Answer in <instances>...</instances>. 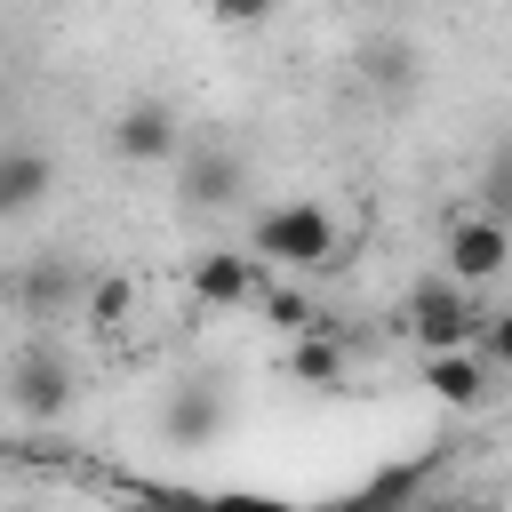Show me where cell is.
<instances>
[{
    "mask_svg": "<svg viewBox=\"0 0 512 512\" xmlns=\"http://www.w3.org/2000/svg\"><path fill=\"white\" fill-rule=\"evenodd\" d=\"M248 248H256L264 264H288V272H336V264H344V224H336L320 200H280V208L256 216Z\"/></svg>",
    "mask_w": 512,
    "mask_h": 512,
    "instance_id": "6da1fadb",
    "label": "cell"
},
{
    "mask_svg": "<svg viewBox=\"0 0 512 512\" xmlns=\"http://www.w3.org/2000/svg\"><path fill=\"white\" fill-rule=\"evenodd\" d=\"M72 392H80V368H72V352H64L56 336H32V344L8 360V408H16L24 424H56V416L72 408Z\"/></svg>",
    "mask_w": 512,
    "mask_h": 512,
    "instance_id": "7a4b0ae2",
    "label": "cell"
},
{
    "mask_svg": "<svg viewBox=\"0 0 512 512\" xmlns=\"http://www.w3.org/2000/svg\"><path fill=\"white\" fill-rule=\"evenodd\" d=\"M440 256H448V280L488 288V280L512 264V224H504V216H488V208H464V216H448Z\"/></svg>",
    "mask_w": 512,
    "mask_h": 512,
    "instance_id": "3957f363",
    "label": "cell"
},
{
    "mask_svg": "<svg viewBox=\"0 0 512 512\" xmlns=\"http://www.w3.org/2000/svg\"><path fill=\"white\" fill-rule=\"evenodd\" d=\"M408 336L424 344V352H464L472 336H480V312H472V288L464 280H424L416 296H408Z\"/></svg>",
    "mask_w": 512,
    "mask_h": 512,
    "instance_id": "277c9868",
    "label": "cell"
},
{
    "mask_svg": "<svg viewBox=\"0 0 512 512\" xmlns=\"http://www.w3.org/2000/svg\"><path fill=\"white\" fill-rule=\"evenodd\" d=\"M176 192H184V208H200V216H216V208H232V200L248 192V160H240V144H216V136H200V144H184V168H176Z\"/></svg>",
    "mask_w": 512,
    "mask_h": 512,
    "instance_id": "5b68a950",
    "label": "cell"
},
{
    "mask_svg": "<svg viewBox=\"0 0 512 512\" xmlns=\"http://www.w3.org/2000/svg\"><path fill=\"white\" fill-rule=\"evenodd\" d=\"M112 152H120L128 168L184 160V120H176V104H160V96H136V104H120V112H112Z\"/></svg>",
    "mask_w": 512,
    "mask_h": 512,
    "instance_id": "8992f818",
    "label": "cell"
},
{
    "mask_svg": "<svg viewBox=\"0 0 512 512\" xmlns=\"http://www.w3.org/2000/svg\"><path fill=\"white\" fill-rule=\"evenodd\" d=\"M224 416H232V400H224L216 376H176L168 400H160V432H168L176 448H208V440L224 432Z\"/></svg>",
    "mask_w": 512,
    "mask_h": 512,
    "instance_id": "52a82bcc",
    "label": "cell"
},
{
    "mask_svg": "<svg viewBox=\"0 0 512 512\" xmlns=\"http://www.w3.org/2000/svg\"><path fill=\"white\" fill-rule=\"evenodd\" d=\"M256 264H264L256 248H248V256H240V248H200L192 272H184V280H192V304H216V312L256 304V296H264V272H256Z\"/></svg>",
    "mask_w": 512,
    "mask_h": 512,
    "instance_id": "ba28073f",
    "label": "cell"
},
{
    "mask_svg": "<svg viewBox=\"0 0 512 512\" xmlns=\"http://www.w3.org/2000/svg\"><path fill=\"white\" fill-rule=\"evenodd\" d=\"M88 272L80 264H64V256H40L24 280H16V304L32 312V320H64V304H88Z\"/></svg>",
    "mask_w": 512,
    "mask_h": 512,
    "instance_id": "9c48e42d",
    "label": "cell"
},
{
    "mask_svg": "<svg viewBox=\"0 0 512 512\" xmlns=\"http://www.w3.org/2000/svg\"><path fill=\"white\" fill-rule=\"evenodd\" d=\"M56 192V160L40 144H8L0 152V216H32Z\"/></svg>",
    "mask_w": 512,
    "mask_h": 512,
    "instance_id": "30bf717a",
    "label": "cell"
},
{
    "mask_svg": "<svg viewBox=\"0 0 512 512\" xmlns=\"http://www.w3.org/2000/svg\"><path fill=\"white\" fill-rule=\"evenodd\" d=\"M344 368H352V360H344V336H336L328 320L288 344V376H296V384H344Z\"/></svg>",
    "mask_w": 512,
    "mask_h": 512,
    "instance_id": "8fae6325",
    "label": "cell"
},
{
    "mask_svg": "<svg viewBox=\"0 0 512 512\" xmlns=\"http://www.w3.org/2000/svg\"><path fill=\"white\" fill-rule=\"evenodd\" d=\"M424 384H432V400H448V408H472V400L488 392V368H480V360H472V344H464V352H432Z\"/></svg>",
    "mask_w": 512,
    "mask_h": 512,
    "instance_id": "7c38bea8",
    "label": "cell"
},
{
    "mask_svg": "<svg viewBox=\"0 0 512 512\" xmlns=\"http://www.w3.org/2000/svg\"><path fill=\"white\" fill-rule=\"evenodd\" d=\"M80 320H88V328H104V336H120V328L136 320V280H128V272H96V288H88Z\"/></svg>",
    "mask_w": 512,
    "mask_h": 512,
    "instance_id": "4fadbf2b",
    "label": "cell"
},
{
    "mask_svg": "<svg viewBox=\"0 0 512 512\" xmlns=\"http://www.w3.org/2000/svg\"><path fill=\"white\" fill-rule=\"evenodd\" d=\"M472 208H488V216L512 224V136L488 152V168H480V200H472Z\"/></svg>",
    "mask_w": 512,
    "mask_h": 512,
    "instance_id": "5bb4252c",
    "label": "cell"
},
{
    "mask_svg": "<svg viewBox=\"0 0 512 512\" xmlns=\"http://www.w3.org/2000/svg\"><path fill=\"white\" fill-rule=\"evenodd\" d=\"M360 72H368L376 88H408V80H416V56H408L400 40H376V48H360Z\"/></svg>",
    "mask_w": 512,
    "mask_h": 512,
    "instance_id": "9a60e30c",
    "label": "cell"
},
{
    "mask_svg": "<svg viewBox=\"0 0 512 512\" xmlns=\"http://www.w3.org/2000/svg\"><path fill=\"white\" fill-rule=\"evenodd\" d=\"M256 304H264V320H272V328H288V336H304V328H320V320H328V312H312V296H296V288H264Z\"/></svg>",
    "mask_w": 512,
    "mask_h": 512,
    "instance_id": "2e32d148",
    "label": "cell"
},
{
    "mask_svg": "<svg viewBox=\"0 0 512 512\" xmlns=\"http://www.w3.org/2000/svg\"><path fill=\"white\" fill-rule=\"evenodd\" d=\"M272 8H280V0H208L216 24H272Z\"/></svg>",
    "mask_w": 512,
    "mask_h": 512,
    "instance_id": "e0dca14e",
    "label": "cell"
},
{
    "mask_svg": "<svg viewBox=\"0 0 512 512\" xmlns=\"http://www.w3.org/2000/svg\"><path fill=\"white\" fill-rule=\"evenodd\" d=\"M208 512H288V504H272V496H216Z\"/></svg>",
    "mask_w": 512,
    "mask_h": 512,
    "instance_id": "ac0fdd59",
    "label": "cell"
},
{
    "mask_svg": "<svg viewBox=\"0 0 512 512\" xmlns=\"http://www.w3.org/2000/svg\"><path fill=\"white\" fill-rule=\"evenodd\" d=\"M488 352H496V360H512V312H496V320H488Z\"/></svg>",
    "mask_w": 512,
    "mask_h": 512,
    "instance_id": "d6986e66",
    "label": "cell"
}]
</instances>
